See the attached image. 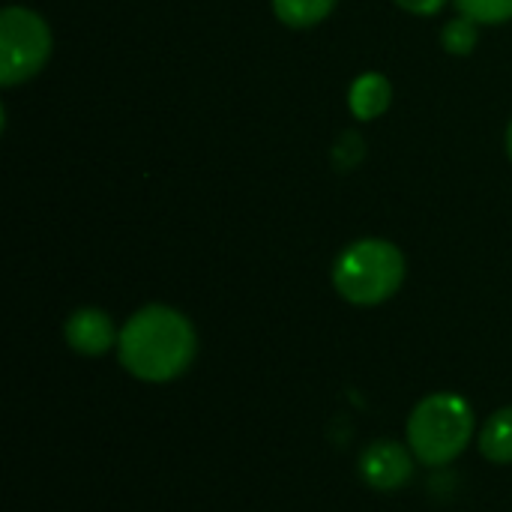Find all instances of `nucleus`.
I'll return each mask as SVG.
<instances>
[{
	"mask_svg": "<svg viewBox=\"0 0 512 512\" xmlns=\"http://www.w3.org/2000/svg\"><path fill=\"white\" fill-rule=\"evenodd\" d=\"M507 153H510V159H512V120H510V129H507Z\"/></svg>",
	"mask_w": 512,
	"mask_h": 512,
	"instance_id": "obj_13",
	"label": "nucleus"
},
{
	"mask_svg": "<svg viewBox=\"0 0 512 512\" xmlns=\"http://www.w3.org/2000/svg\"><path fill=\"white\" fill-rule=\"evenodd\" d=\"M405 279V255L387 240H357L333 267L336 291L354 306H378L390 300Z\"/></svg>",
	"mask_w": 512,
	"mask_h": 512,
	"instance_id": "obj_2",
	"label": "nucleus"
},
{
	"mask_svg": "<svg viewBox=\"0 0 512 512\" xmlns=\"http://www.w3.org/2000/svg\"><path fill=\"white\" fill-rule=\"evenodd\" d=\"M459 12L477 24H504L512 21V0H456Z\"/></svg>",
	"mask_w": 512,
	"mask_h": 512,
	"instance_id": "obj_10",
	"label": "nucleus"
},
{
	"mask_svg": "<svg viewBox=\"0 0 512 512\" xmlns=\"http://www.w3.org/2000/svg\"><path fill=\"white\" fill-rule=\"evenodd\" d=\"M390 81L378 72H366L360 75L354 84H351V93H348V105H351V114L357 120H375L387 111L390 105Z\"/></svg>",
	"mask_w": 512,
	"mask_h": 512,
	"instance_id": "obj_7",
	"label": "nucleus"
},
{
	"mask_svg": "<svg viewBox=\"0 0 512 512\" xmlns=\"http://www.w3.org/2000/svg\"><path fill=\"white\" fill-rule=\"evenodd\" d=\"M480 450L489 462L510 465L512 462V408L492 414L480 432Z\"/></svg>",
	"mask_w": 512,
	"mask_h": 512,
	"instance_id": "obj_8",
	"label": "nucleus"
},
{
	"mask_svg": "<svg viewBox=\"0 0 512 512\" xmlns=\"http://www.w3.org/2000/svg\"><path fill=\"white\" fill-rule=\"evenodd\" d=\"M336 0H273V12L288 27H312L321 24L333 12Z\"/></svg>",
	"mask_w": 512,
	"mask_h": 512,
	"instance_id": "obj_9",
	"label": "nucleus"
},
{
	"mask_svg": "<svg viewBox=\"0 0 512 512\" xmlns=\"http://www.w3.org/2000/svg\"><path fill=\"white\" fill-rule=\"evenodd\" d=\"M441 42L450 54H471L474 45H477V21H471L468 15H459L453 18L444 33H441Z\"/></svg>",
	"mask_w": 512,
	"mask_h": 512,
	"instance_id": "obj_11",
	"label": "nucleus"
},
{
	"mask_svg": "<svg viewBox=\"0 0 512 512\" xmlns=\"http://www.w3.org/2000/svg\"><path fill=\"white\" fill-rule=\"evenodd\" d=\"M51 57V30L33 9L6 6L0 12V84L33 78Z\"/></svg>",
	"mask_w": 512,
	"mask_h": 512,
	"instance_id": "obj_4",
	"label": "nucleus"
},
{
	"mask_svg": "<svg viewBox=\"0 0 512 512\" xmlns=\"http://www.w3.org/2000/svg\"><path fill=\"white\" fill-rule=\"evenodd\" d=\"M195 330L186 315L168 306L138 309L120 330L117 354L129 375L150 384L180 378L195 360Z\"/></svg>",
	"mask_w": 512,
	"mask_h": 512,
	"instance_id": "obj_1",
	"label": "nucleus"
},
{
	"mask_svg": "<svg viewBox=\"0 0 512 512\" xmlns=\"http://www.w3.org/2000/svg\"><path fill=\"white\" fill-rule=\"evenodd\" d=\"M402 9L414 12V15H435L447 0H396Z\"/></svg>",
	"mask_w": 512,
	"mask_h": 512,
	"instance_id": "obj_12",
	"label": "nucleus"
},
{
	"mask_svg": "<svg viewBox=\"0 0 512 512\" xmlns=\"http://www.w3.org/2000/svg\"><path fill=\"white\" fill-rule=\"evenodd\" d=\"M360 471L366 477V483L378 492H396L402 489L411 474H414V462L408 456V447L396 444V441H375L363 459H360Z\"/></svg>",
	"mask_w": 512,
	"mask_h": 512,
	"instance_id": "obj_5",
	"label": "nucleus"
},
{
	"mask_svg": "<svg viewBox=\"0 0 512 512\" xmlns=\"http://www.w3.org/2000/svg\"><path fill=\"white\" fill-rule=\"evenodd\" d=\"M474 435L471 405L456 393L426 396L408 420V447L423 465H447L465 453Z\"/></svg>",
	"mask_w": 512,
	"mask_h": 512,
	"instance_id": "obj_3",
	"label": "nucleus"
},
{
	"mask_svg": "<svg viewBox=\"0 0 512 512\" xmlns=\"http://www.w3.org/2000/svg\"><path fill=\"white\" fill-rule=\"evenodd\" d=\"M66 342L72 351L84 357H102L120 336L111 324V318L102 309H78L66 321Z\"/></svg>",
	"mask_w": 512,
	"mask_h": 512,
	"instance_id": "obj_6",
	"label": "nucleus"
}]
</instances>
